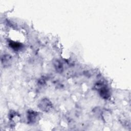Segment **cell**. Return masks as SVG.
<instances>
[{
  "instance_id": "cell-4",
  "label": "cell",
  "mask_w": 131,
  "mask_h": 131,
  "mask_svg": "<svg viewBox=\"0 0 131 131\" xmlns=\"http://www.w3.org/2000/svg\"><path fill=\"white\" fill-rule=\"evenodd\" d=\"M53 64L56 71L58 73H61L63 71V65L62 63L57 59H56L53 62Z\"/></svg>"
},
{
  "instance_id": "cell-5",
  "label": "cell",
  "mask_w": 131,
  "mask_h": 131,
  "mask_svg": "<svg viewBox=\"0 0 131 131\" xmlns=\"http://www.w3.org/2000/svg\"><path fill=\"white\" fill-rule=\"evenodd\" d=\"M2 62L4 66H8L11 62V57L8 55H4L2 58Z\"/></svg>"
},
{
  "instance_id": "cell-3",
  "label": "cell",
  "mask_w": 131,
  "mask_h": 131,
  "mask_svg": "<svg viewBox=\"0 0 131 131\" xmlns=\"http://www.w3.org/2000/svg\"><path fill=\"white\" fill-rule=\"evenodd\" d=\"M38 118V113L34 111H29L27 114V119L28 122L30 123H34L37 121Z\"/></svg>"
},
{
  "instance_id": "cell-2",
  "label": "cell",
  "mask_w": 131,
  "mask_h": 131,
  "mask_svg": "<svg viewBox=\"0 0 131 131\" xmlns=\"http://www.w3.org/2000/svg\"><path fill=\"white\" fill-rule=\"evenodd\" d=\"M96 87L98 89L100 95L102 98L104 99H107L110 97V91L103 83L98 82L96 85Z\"/></svg>"
},
{
  "instance_id": "cell-6",
  "label": "cell",
  "mask_w": 131,
  "mask_h": 131,
  "mask_svg": "<svg viewBox=\"0 0 131 131\" xmlns=\"http://www.w3.org/2000/svg\"><path fill=\"white\" fill-rule=\"evenodd\" d=\"M9 46L11 47V48L13 49L14 50H17L20 47V43L16 42H13V41L10 42L9 43Z\"/></svg>"
},
{
  "instance_id": "cell-1",
  "label": "cell",
  "mask_w": 131,
  "mask_h": 131,
  "mask_svg": "<svg viewBox=\"0 0 131 131\" xmlns=\"http://www.w3.org/2000/svg\"><path fill=\"white\" fill-rule=\"evenodd\" d=\"M38 107L43 112H48L52 108L53 105L49 99L48 98H43L39 102Z\"/></svg>"
}]
</instances>
